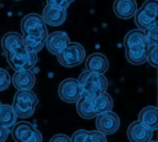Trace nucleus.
Returning <instances> with one entry per match:
<instances>
[{
  "mask_svg": "<svg viewBox=\"0 0 158 142\" xmlns=\"http://www.w3.org/2000/svg\"><path fill=\"white\" fill-rule=\"evenodd\" d=\"M112 7L116 16L127 20L133 17L135 12L137 11V2L136 0H115Z\"/></svg>",
  "mask_w": 158,
  "mask_h": 142,
  "instance_id": "obj_12",
  "label": "nucleus"
},
{
  "mask_svg": "<svg viewBox=\"0 0 158 142\" xmlns=\"http://www.w3.org/2000/svg\"><path fill=\"white\" fill-rule=\"evenodd\" d=\"M147 61L152 67H158V47L152 44L147 47Z\"/></svg>",
  "mask_w": 158,
  "mask_h": 142,
  "instance_id": "obj_25",
  "label": "nucleus"
},
{
  "mask_svg": "<svg viewBox=\"0 0 158 142\" xmlns=\"http://www.w3.org/2000/svg\"><path fill=\"white\" fill-rule=\"evenodd\" d=\"M37 102L38 99L31 89H22L17 90V93L15 94L11 106L17 117L26 119L33 115Z\"/></svg>",
  "mask_w": 158,
  "mask_h": 142,
  "instance_id": "obj_2",
  "label": "nucleus"
},
{
  "mask_svg": "<svg viewBox=\"0 0 158 142\" xmlns=\"http://www.w3.org/2000/svg\"><path fill=\"white\" fill-rule=\"evenodd\" d=\"M47 4H49V5H56V6H62V7H65V9H67V6L69 5V2L65 1V0H47Z\"/></svg>",
  "mask_w": 158,
  "mask_h": 142,
  "instance_id": "obj_32",
  "label": "nucleus"
},
{
  "mask_svg": "<svg viewBox=\"0 0 158 142\" xmlns=\"http://www.w3.org/2000/svg\"><path fill=\"white\" fill-rule=\"evenodd\" d=\"M14 1H20V0H14Z\"/></svg>",
  "mask_w": 158,
  "mask_h": 142,
  "instance_id": "obj_35",
  "label": "nucleus"
},
{
  "mask_svg": "<svg viewBox=\"0 0 158 142\" xmlns=\"http://www.w3.org/2000/svg\"><path fill=\"white\" fill-rule=\"evenodd\" d=\"M135 22L137 25V27H139V30H146L147 27H149L151 25L157 22V16L152 15L151 12L146 11L144 9H137V11L135 12Z\"/></svg>",
  "mask_w": 158,
  "mask_h": 142,
  "instance_id": "obj_18",
  "label": "nucleus"
},
{
  "mask_svg": "<svg viewBox=\"0 0 158 142\" xmlns=\"http://www.w3.org/2000/svg\"><path fill=\"white\" fill-rule=\"evenodd\" d=\"M9 136V128L0 125V142H5Z\"/></svg>",
  "mask_w": 158,
  "mask_h": 142,
  "instance_id": "obj_33",
  "label": "nucleus"
},
{
  "mask_svg": "<svg viewBox=\"0 0 158 142\" xmlns=\"http://www.w3.org/2000/svg\"><path fill=\"white\" fill-rule=\"evenodd\" d=\"M10 81H11V77H10L9 72L6 69L0 68V91L7 89L10 85Z\"/></svg>",
  "mask_w": 158,
  "mask_h": 142,
  "instance_id": "obj_27",
  "label": "nucleus"
},
{
  "mask_svg": "<svg viewBox=\"0 0 158 142\" xmlns=\"http://www.w3.org/2000/svg\"><path fill=\"white\" fill-rule=\"evenodd\" d=\"M70 142H90L89 131H86V130L75 131L70 137Z\"/></svg>",
  "mask_w": 158,
  "mask_h": 142,
  "instance_id": "obj_26",
  "label": "nucleus"
},
{
  "mask_svg": "<svg viewBox=\"0 0 158 142\" xmlns=\"http://www.w3.org/2000/svg\"><path fill=\"white\" fill-rule=\"evenodd\" d=\"M49 142H70V138L64 133H58V135H54L49 140Z\"/></svg>",
  "mask_w": 158,
  "mask_h": 142,
  "instance_id": "obj_31",
  "label": "nucleus"
},
{
  "mask_svg": "<svg viewBox=\"0 0 158 142\" xmlns=\"http://www.w3.org/2000/svg\"><path fill=\"white\" fill-rule=\"evenodd\" d=\"M48 32L46 27H41L33 31H30L22 36V47L30 52H40L44 47V40Z\"/></svg>",
  "mask_w": 158,
  "mask_h": 142,
  "instance_id": "obj_6",
  "label": "nucleus"
},
{
  "mask_svg": "<svg viewBox=\"0 0 158 142\" xmlns=\"http://www.w3.org/2000/svg\"><path fill=\"white\" fill-rule=\"evenodd\" d=\"M23 142H42V135H41V132H40L38 130L35 128V130L31 132V135H30Z\"/></svg>",
  "mask_w": 158,
  "mask_h": 142,
  "instance_id": "obj_30",
  "label": "nucleus"
},
{
  "mask_svg": "<svg viewBox=\"0 0 158 142\" xmlns=\"http://www.w3.org/2000/svg\"><path fill=\"white\" fill-rule=\"evenodd\" d=\"M41 27H46V23L42 16L38 14H27L21 20V31L23 33H27L30 31H33Z\"/></svg>",
  "mask_w": 158,
  "mask_h": 142,
  "instance_id": "obj_16",
  "label": "nucleus"
},
{
  "mask_svg": "<svg viewBox=\"0 0 158 142\" xmlns=\"http://www.w3.org/2000/svg\"><path fill=\"white\" fill-rule=\"evenodd\" d=\"M0 105H1V102H0Z\"/></svg>",
  "mask_w": 158,
  "mask_h": 142,
  "instance_id": "obj_36",
  "label": "nucleus"
},
{
  "mask_svg": "<svg viewBox=\"0 0 158 142\" xmlns=\"http://www.w3.org/2000/svg\"><path fill=\"white\" fill-rule=\"evenodd\" d=\"M126 48V58L135 65H141L147 61V46H128Z\"/></svg>",
  "mask_w": 158,
  "mask_h": 142,
  "instance_id": "obj_14",
  "label": "nucleus"
},
{
  "mask_svg": "<svg viewBox=\"0 0 158 142\" xmlns=\"http://www.w3.org/2000/svg\"><path fill=\"white\" fill-rule=\"evenodd\" d=\"M77 111L83 119H93L96 116V112L94 110V104L91 98L81 96L77 101Z\"/></svg>",
  "mask_w": 158,
  "mask_h": 142,
  "instance_id": "obj_17",
  "label": "nucleus"
},
{
  "mask_svg": "<svg viewBox=\"0 0 158 142\" xmlns=\"http://www.w3.org/2000/svg\"><path fill=\"white\" fill-rule=\"evenodd\" d=\"M7 63L12 69L16 70H25L32 69L37 62V53L30 52L23 47L16 48L11 52H7Z\"/></svg>",
  "mask_w": 158,
  "mask_h": 142,
  "instance_id": "obj_3",
  "label": "nucleus"
},
{
  "mask_svg": "<svg viewBox=\"0 0 158 142\" xmlns=\"http://www.w3.org/2000/svg\"><path fill=\"white\" fill-rule=\"evenodd\" d=\"M69 43V37L64 31H54L47 35L44 40V46L52 54H58Z\"/></svg>",
  "mask_w": 158,
  "mask_h": 142,
  "instance_id": "obj_10",
  "label": "nucleus"
},
{
  "mask_svg": "<svg viewBox=\"0 0 158 142\" xmlns=\"http://www.w3.org/2000/svg\"><path fill=\"white\" fill-rule=\"evenodd\" d=\"M1 47L6 52H11L22 47V36L17 32H7L1 38Z\"/></svg>",
  "mask_w": 158,
  "mask_h": 142,
  "instance_id": "obj_19",
  "label": "nucleus"
},
{
  "mask_svg": "<svg viewBox=\"0 0 158 142\" xmlns=\"http://www.w3.org/2000/svg\"><path fill=\"white\" fill-rule=\"evenodd\" d=\"M16 120H17V116L11 105H7V104L0 105V125L1 126L10 128L16 123Z\"/></svg>",
  "mask_w": 158,
  "mask_h": 142,
  "instance_id": "obj_22",
  "label": "nucleus"
},
{
  "mask_svg": "<svg viewBox=\"0 0 158 142\" xmlns=\"http://www.w3.org/2000/svg\"><path fill=\"white\" fill-rule=\"evenodd\" d=\"M138 121L146 125L152 131L158 128V110L156 106H147L138 114Z\"/></svg>",
  "mask_w": 158,
  "mask_h": 142,
  "instance_id": "obj_15",
  "label": "nucleus"
},
{
  "mask_svg": "<svg viewBox=\"0 0 158 142\" xmlns=\"http://www.w3.org/2000/svg\"><path fill=\"white\" fill-rule=\"evenodd\" d=\"M95 125H96L98 131H100L105 136L106 135H112L120 127V119L115 112H112L110 110V111L98 114L96 120H95Z\"/></svg>",
  "mask_w": 158,
  "mask_h": 142,
  "instance_id": "obj_7",
  "label": "nucleus"
},
{
  "mask_svg": "<svg viewBox=\"0 0 158 142\" xmlns=\"http://www.w3.org/2000/svg\"><path fill=\"white\" fill-rule=\"evenodd\" d=\"M33 126L30 122H19L12 126V138L15 142H23L33 131Z\"/></svg>",
  "mask_w": 158,
  "mask_h": 142,
  "instance_id": "obj_21",
  "label": "nucleus"
},
{
  "mask_svg": "<svg viewBox=\"0 0 158 142\" xmlns=\"http://www.w3.org/2000/svg\"><path fill=\"white\" fill-rule=\"evenodd\" d=\"M152 136L153 131L138 120L132 122L127 128V137L130 142H149Z\"/></svg>",
  "mask_w": 158,
  "mask_h": 142,
  "instance_id": "obj_8",
  "label": "nucleus"
},
{
  "mask_svg": "<svg viewBox=\"0 0 158 142\" xmlns=\"http://www.w3.org/2000/svg\"><path fill=\"white\" fill-rule=\"evenodd\" d=\"M93 104H94V110L98 114H101V112H105V111H110L112 109V98L105 91V93H101L99 94L98 96H95L93 99Z\"/></svg>",
  "mask_w": 158,
  "mask_h": 142,
  "instance_id": "obj_20",
  "label": "nucleus"
},
{
  "mask_svg": "<svg viewBox=\"0 0 158 142\" xmlns=\"http://www.w3.org/2000/svg\"><path fill=\"white\" fill-rule=\"evenodd\" d=\"M11 81L14 86L17 90L22 89H32L36 83V77L31 72V69H25V70H16L15 74L11 78Z\"/></svg>",
  "mask_w": 158,
  "mask_h": 142,
  "instance_id": "obj_11",
  "label": "nucleus"
},
{
  "mask_svg": "<svg viewBox=\"0 0 158 142\" xmlns=\"http://www.w3.org/2000/svg\"><path fill=\"white\" fill-rule=\"evenodd\" d=\"M57 56L59 64L63 67H75L85 58V49L77 42H69Z\"/></svg>",
  "mask_w": 158,
  "mask_h": 142,
  "instance_id": "obj_4",
  "label": "nucleus"
},
{
  "mask_svg": "<svg viewBox=\"0 0 158 142\" xmlns=\"http://www.w3.org/2000/svg\"><path fill=\"white\" fill-rule=\"evenodd\" d=\"M157 28H158V25H157V22H156V23L151 25L149 27H147L146 31H143L148 46H152V44H157V43H158V33H157Z\"/></svg>",
  "mask_w": 158,
  "mask_h": 142,
  "instance_id": "obj_24",
  "label": "nucleus"
},
{
  "mask_svg": "<svg viewBox=\"0 0 158 142\" xmlns=\"http://www.w3.org/2000/svg\"><path fill=\"white\" fill-rule=\"evenodd\" d=\"M142 9H144L146 11L151 12L152 15L157 16V10H158V2L157 0H146L142 5Z\"/></svg>",
  "mask_w": 158,
  "mask_h": 142,
  "instance_id": "obj_28",
  "label": "nucleus"
},
{
  "mask_svg": "<svg viewBox=\"0 0 158 142\" xmlns=\"http://www.w3.org/2000/svg\"><path fill=\"white\" fill-rule=\"evenodd\" d=\"M65 17H67V9L65 7L47 4V6L43 9L42 19H43L46 25L59 26L64 22Z\"/></svg>",
  "mask_w": 158,
  "mask_h": 142,
  "instance_id": "obj_9",
  "label": "nucleus"
},
{
  "mask_svg": "<svg viewBox=\"0 0 158 142\" xmlns=\"http://www.w3.org/2000/svg\"><path fill=\"white\" fill-rule=\"evenodd\" d=\"M78 81L81 86L83 96L91 98V99H94L101 93H105L107 88V80L101 73L84 70L79 75Z\"/></svg>",
  "mask_w": 158,
  "mask_h": 142,
  "instance_id": "obj_1",
  "label": "nucleus"
},
{
  "mask_svg": "<svg viewBox=\"0 0 158 142\" xmlns=\"http://www.w3.org/2000/svg\"><path fill=\"white\" fill-rule=\"evenodd\" d=\"M65 1H68V2H70V1H73V0H65Z\"/></svg>",
  "mask_w": 158,
  "mask_h": 142,
  "instance_id": "obj_34",
  "label": "nucleus"
},
{
  "mask_svg": "<svg viewBox=\"0 0 158 142\" xmlns=\"http://www.w3.org/2000/svg\"><path fill=\"white\" fill-rule=\"evenodd\" d=\"M123 44L125 47L128 46H136V44H141V46H147V41H146V36L143 30H131L130 32L126 33L125 40H123Z\"/></svg>",
  "mask_w": 158,
  "mask_h": 142,
  "instance_id": "obj_23",
  "label": "nucleus"
},
{
  "mask_svg": "<svg viewBox=\"0 0 158 142\" xmlns=\"http://www.w3.org/2000/svg\"><path fill=\"white\" fill-rule=\"evenodd\" d=\"M85 68L89 72L104 74L109 68L107 58L101 53H93L85 59Z\"/></svg>",
  "mask_w": 158,
  "mask_h": 142,
  "instance_id": "obj_13",
  "label": "nucleus"
},
{
  "mask_svg": "<svg viewBox=\"0 0 158 142\" xmlns=\"http://www.w3.org/2000/svg\"><path fill=\"white\" fill-rule=\"evenodd\" d=\"M90 133V142H107L104 133L100 131H89Z\"/></svg>",
  "mask_w": 158,
  "mask_h": 142,
  "instance_id": "obj_29",
  "label": "nucleus"
},
{
  "mask_svg": "<svg viewBox=\"0 0 158 142\" xmlns=\"http://www.w3.org/2000/svg\"><path fill=\"white\" fill-rule=\"evenodd\" d=\"M149 142H151V141H149Z\"/></svg>",
  "mask_w": 158,
  "mask_h": 142,
  "instance_id": "obj_37",
  "label": "nucleus"
},
{
  "mask_svg": "<svg viewBox=\"0 0 158 142\" xmlns=\"http://www.w3.org/2000/svg\"><path fill=\"white\" fill-rule=\"evenodd\" d=\"M58 94L59 98L65 102H77L83 96V90L78 79L67 78L59 83Z\"/></svg>",
  "mask_w": 158,
  "mask_h": 142,
  "instance_id": "obj_5",
  "label": "nucleus"
}]
</instances>
